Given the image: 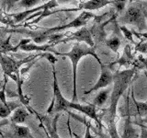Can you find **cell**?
<instances>
[{"label":"cell","instance_id":"6da1fadb","mask_svg":"<svg viewBox=\"0 0 147 138\" xmlns=\"http://www.w3.org/2000/svg\"><path fill=\"white\" fill-rule=\"evenodd\" d=\"M52 66H53V99L46 113L52 114V113H58L60 112H68L69 110H76L84 113L87 117L94 120L96 123L101 125V122H99L98 119V115L96 113V110L94 105H82L76 102H73V101H69L64 98L58 84L56 70H55V64H53Z\"/></svg>","mask_w":147,"mask_h":138},{"label":"cell","instance_id":"7a4b0ae2","mask_svg":"<svg viewBox=\"0 0 147 138\" xmlns=\"http://www.w3.org/2000/svg\"><path fill=\"white\" fill-rule=\"evenodd\" d=\"M133 75H134V69H127V70L118 72L114 75V87L111 92V97H110V105L109 108L107 110V115L105 116L111 138H119L116 129V122H115L116 110L119 100L124 93V91L130 87Z\"/></svg>","mask_w":147,"mask_h":138},{"label":"cell","instance_id":"3957f363","mask_svg":"<svg viewBox=\"0 0 147 138\" xmlns=\"http://www.w3.org/2000/svg\"><path fill=\"white\" fill-rule=\"evenodd\" d=\"M54 54L61 55V56L68 57L71 60L72 66H73V102H76L77 99V92H76V76H77V66L80 60L86 55H92L99 64H103L101 60L96 53V51L94 47H90L86 43H76L74 44L73 48L70 52L68 53H58L56 51L53 52Z\"/></svg>","mask_w":147,"mask_h":138},{"label":"cell","instance_id":"277c9868","mask_svg":"<svg viewBox=\"0 0 147 138\" xmlns=\"http://www.w3.org/2000/svg\"><path fill=\"white\" fill-rule=\"evenodd\" d=\"M40 54H34L33 56H28L22 60H16L12 57H9L5 53H0V66L2 67L4 76H9L13 80L17 81L20 78V67L26 63H31V60L36 58Z\"/></svg>","mask_w":147,"mask_h":138},{"label":"cell","instance_id":"5b68a950","mask_svg":"<svg viewBox=\"0 0 147 138\" xmlns=\"http://www.w3.org/2000/svg\"><path fill=\"white\" fill-rule=\"evenodd\" d=\"M92 18H96L93 13H91L89 11H83L79 16L76 18H75L71 22L67 23L65 25L63 26H57L54 28H51V29H47L44 32H41L40 34H42L44 36H49L52 34H57V32L62 31L64 30L70 29V28H80L86 25V23L88 22V20Z\"/></svg>","mask_w":147,"mask_h":138},{"label":"cell","instance_id":"8992f818","mask_svg":"<svg viewBox=\"0 0 147 138\" xmlns=\"http://www.w3.org/2000/svg\"><path fill=\"white\" fill-rule=\"evenodd\" d=\"M100 67H101V73H100L98 80L96 81V84L92 87L89 90H86L84 92L85 95H88V94L92 93V92L98 91L101 89H105V87H107L108 86H109L113 82L114 75L111 72L110 66H107V64H101Z\"/></svg>","mask_w":147,"mask_h":138},{"label":"cell","instance_id":"52a82bcc","mask_svg":"<svg viewBox=\"0 0 147 138\" xmlns=\"http://www.w3.org/2000/svg\"><path fill=\"white\" fill-rule=\"evenodd\" d=\"M58 6V2L57 1H49L47 3H45L41 6H39L35 8H31V9H27L26 11L20 12L17 14H12V15H9V17L12 18V20H14L15 23H20L23 20L27 18L28 17H30L31 14H34L36 11H43V10H51L53 7H55Z\"/></svg>","mask_w":147,"mask_h":138},{"label":"cell","instance_id":"ba28073f","mask_svg":"<svg viewBox=\"0 0 147 138\" xmlns=\"http://www.w3.org/2000/svg\"><path fill=\"white\" fill-rule=\"evenodd\" d=\"M68 41H77L78 43L84 41L86 44L90 46V47H94L95 45L93 40H92L91 32L86 28H82L79 30L73 32L70 36H68L67 38L63 39L60 43H67Z\"/></svg>","mask_w":147,"mask_h":138},{"label":"cell","instance_id":"9c48e42d","mask_svg":"<svg viewBox=\"0 0 147 138\" xmlns=\"http://www.w3.org/2000/svg\"><path fill=\"white\" fill-rule=\"evenodd\" d=\"M123 21L137 25L141 30L145 27V20L142 16V12L139 8L135 7H131L128 9L123 18Z\"/></svg>","mask_w":147,"mask_h":138},{"label":"cell","instance_id":"30bf717a","mask_svg":"<svg viewBox=\"0 0 147 138\" xmlns=\"http://www.w3.org/2000/svg\"><path fill=\"white\" fill-rule=\"evenodd\" d=\"M60 115L57 113L52 121H50L48 118L45 117H40V126L42 127L45 132L49 135V138H60L58 133H57V121Z\"/></svg>","mask_w":147,"mask_h":138},{"label":"cell","instance_id":"8fae6325","mask_svg":"<svg viewBox=\"0 0 147 138\" xmlns=\"http://www.w3.org/2000/svg\"><path fill=\"white\" fill-rule=\"evenodd\" d=\"M109 4H113V1H109V0H89V1L81 2L77 9L78 10H96V9L102 8L103 7Z\"/></svg>","mask_w":147,"mask_h":138},{"label":"cell","instance_id":"7c38bea8","mask_svg":"<svg viewBox=\"0 0 147 138\" xmlns=\"http://www.w3.org/2000/svg\"><path fill=\"white\" fill-rule=\"evenodd\" d=\"M12 131L9 133L8 138H34L31 135L29 127L25 125H18L13 123L11 125Z\"/></svg>","mask_w":147,"mask_h":138},{"label":"cell","instance_id":"4fadbf2b","mask_svg":"<svg viewBox=\"0 0 147 138\" xmlns=\"http://www.w3.org/2000/svg\"><path fill=\"white\" fill-rule=\"evenodd\" d=\"M20 107H21V103L18 101H7V103H3L2 101H0V118L7 119L11 116L12 112Z\"/></svg>","mask_w":147,"mask_h":138},{"label":"cell","instance_id":"5bb4252c","mask_svg":"<svg viewBox=\"0 0 147 138\" xmlns=\"http://www.w3.org/2000/svg\"><path fill=\"white\" fill-rule=\"evenodd\" d=\"M30 116V112H28L26 108H23L22 106L18 108L12 112L10 120L12 123L18 124V125H23V123L26 122L27 118Z\"/></svg>","mask_w":147,"mask_h":138},{"label":"cell","instance_id":"9a60e30c","mask_svg":"<svg viewBox=\"0 0 147 138\" xmlns=\"http://www.w3.org/2000/svg\"><path fill=\"white\" fill-rule=\"evenodd\" d=\"M139 137H140L139 133H138L136 129L133 127L131 118L128 117L126 119L125 125H124L121 138H139Z\"/></svg>","mask_w":147,"mask_h":138},{"label":"cell","instance_id":"2e32d148","mask_svg":"<svg viewBox=\"0 0 147 138\" xmlns=\"http://www.w3.org/2000/svg\"><path fill=\"white\" fill-rule=\"evenodd\" d=\"M109 92H110V90L109 89L101 90L98 94V96L95 98V99L93 101V104L92 105H94L95 107H102V106L106 103V101H107V99L109 98Z\"/></svg>","mask_w":147,"mask_h":138},{"label":"cell","instance_id":"e0dca14e","mask_svg":"<svg viewBox=\"0 0 147 138\" xmlns=\"http://www.w3.org/2000/svg\"><path fill=\"white\" fill-rule=\"evenodd\" d=\"M132 97V100L133 103H134V108L137 112V114L141 117H147V103L146 102H141V101H138L135 99L133 93H131Z\"/></svg>","mask_w":147,"mask_h":138},{"label":"cell","instance_id":"ac0fdd59","mask_svg":"<svg viewBox=\"0 0 147 138\" xmlns=\"http://www.w3.org/2000/svg\"><path fill=\"white\" fill-rule=\"evenodd\" d=\"M107 45L113 51V52L117 53L119 46H121V41H119L118 37H113L112 39H110L107 41Z\"/></svg>","mask_w":147,"mask_h":138},{"label":"cell","instance_id":"d6986e66","mask_svg":"<svg viewBox=\"0 0 147 138\" xmlns=\"http://www.w3.org/2000/svg\"><path fill=\"white\" fill-rule=\"evenodd\" d=\"M40 2V0H21V1H18V6L28 8V9L37 6Z\"/></svg>","mask_w":147,"mask_h":138},{"label":"cell","instance_id":"ffe728a7","mask_svg":"<svg viewBox=\"0 0 147 138\" xmlns=\"http://www.w3.org/2000/svg\"><path fill=\"white\" fill-rule=\"evenodd\" d=\"M113 4H114L115 8H116V10L118 12H121V11H122L124 7H125L126 2L125 1H113Z\"/></svg>","mask_w":147,"mask_h":138},{"label":"cell","instance_id":"44dd1931","mask_svg":"<svg viewBox=\"0 0 147 138\" xmlns=\"http://www.w3.org/2000/svg\"><path fill=\"white\" fill-rule=\"evenodd\" d=\"M121 30L124 32V35H125L126 38L130 40V41H131V43H133V39H132V34H131V32L130 30H129L126 27H124V26H121Z\"/></svg>","mask_w":147,"mask_h":138},{"label":"cell","instance_id":"7402d4cb","mask_svg":"<svg viewBox=\"0 0 147 138\" xmlns=\"http://www.w3.org/2000/svg\"><path fill=\"white\" fill-rule=\"evenodd\" d=\"M90 127H91L90 122H86V130L85 138H94L93 136H92L91 133H90Z\"/></svg>","mask_w":147,"mask_h":138},{"label":"cell","instance_id":"603a6c76","mask_svg":"<svg viewBox=\"0 0 147 138\" xmlns=\"http://www.w3.org/2000/svg\"><path fill=\"white\" fill-rule=\"evenodd\" d=\"M139 138H147V128L141 125V135Z\"/></svg>","mask_w":147,"mask_h":138},{"label":"cell","instance_id":"cb8c5ba5","mask_svg":"<svg viewBox=\"0 0 147 138\" xmlns=\"http://www.w3.org/2000/svg\"><path fill=\"white\" fill-rule=\"evenodd\" d=\"M4 80L3 79H1V78H0V91L2 90V89H3V87L5 86V84H6V83L7 82V77L6 76H4Z\"/></svg>","mask_w":147,"mask_h":138},{"label":"cell","instance_id":"d4e9b609","mask_svg":"<svg viewBox=\"0 0 147 138\" xmlns=\"http://www.w3.org/2000/svg\"><path fill=\"white\" fill-rule=\"evenodd\" d=\"M9 122L7 121V120H5V121H3V122H0V128H1L2 126H4V125H6V124H7ZM0 135H2V136H4V133L0 131Z\"/></svg>","mask_w":147,"mask_h":138},{"label":"cell","instance_id":"484cf974","mask_svg":"<svg viewBox=\"0 0 147 138\" xmlns=\"http://www.w3.org/2000/svg\"><path fill=\"white\" fill-rule=\"evenodd\" d=\"M1 30H2V29H1V27H0V33H1Z\"/></svg>","mask_w":147,"mask_h":138},{"label":"cell","instance_id":"4316f807","mask_svg":"<svg viewBox=\"0 0 147 138\" xmlns=\"http://www.w3.org/2000/svg\"><path fill=\"white\" fill-rule=\"evenodd\" d=\"M95 138H99V137H95Z\"/></svg>","mask_w":147,"mask_h":138}]
</instances>
